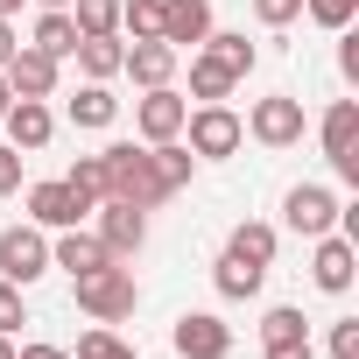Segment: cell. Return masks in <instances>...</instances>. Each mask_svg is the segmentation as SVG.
Here are the masks:
<instances>
[{"label":"cell","mask_w":359,"mask_h":359,"mask_svg":"<svg viewBox=\"0 0 359 359\" xmlns=\"http://www.w3.org/2000/svg\"><path fill=\"white\" fill-rule=\"evenodd\" d=\"M78 36H120V0H71Z\"/></svg>","instance_id":"484cf974"},{"label":"cell","mask_w":359,"mask_h":359,"mask_svg":"<svg viewBox=\"0 0 359 359\" xmlns=\"http://www.w3.org/2000/svg\"><path fill=\"white\" fill-rule=\"evenodd\" d=\"M15 50H22V36H15V22H8V15H0V64H8Z\"/></svg>","instance_id":"8d00e7d4"},{"label":"cell","mask_w":359,"mask_h":359,"mask_svg":"<svg viewBox=\"0 0 359 359\" xmlns=\"http://www.w3.org/2000/svg\"><path fill=\"white\" fill-rule=\"evenodd\" d=\"M8 106H15V92H8V78H0V113H8Z\"/></svg>","instance_id":"ab89813d"},{"label":"cell","mask_w":359,"mask_h":359,"mask_svg":"<svg viewBox=\"0 0 359 359\" xmlns=\"http://www.w3.org/2000/svg\"><path fill=\"white\" fill-rule=\"evenodd\" d=\"M0 127H8V148L36 155V148H50V134H57V113H50L43 99H15L8 113H0Z\"/></svg>","instance_id":"9a60e30c"},{"label":"cell","mask_w":359,"mask_h":359,"mask_svg":"<svg viewBox=\"0 0 359 359\" xmlns=\"http://www.w3.org/2000/svg\"><path fill=\"white\" fill-rule=\"evenodd\" d=\"M0 359H15V338H8V331H0Z\"/></svg>","instance_id":"60d3db41"},{"label":"cell","mask_w":359,"mask_h":359,"mask_svg":"<svg viewBox=\"0 0 359 359\" xmlns=\"http://www.w3.org/2000/svg\"><path fill=\"white\" fill-rule=\"evenodd\" d=\"M71 289H78V310H85L92 324H120V317H134V303H141L127 261H106V268H92V275H71Z\"/></svg>","instance_id":"7a4b0ae2"},{"label":"cell","mask_w":359,"mask_h":359,"mask_svg":"<svg viewBox=\"0 0 359 359\" xmlns=\"http://www.w3.org/2000/svg\"><path fill=\"white\" fill-rule=\"evenodd\" d=\"M254 15H261L268 29H289V22L303 15V0H254Z\"/></svg>","instance_id":"836d02e7"},{"label":"cell","mask_w":359,"mask_h":359,"mask_svg":"<svg viewBox=\"0 0 359 359\" xmlns=\"http://www.w3.org/2000/svg\"><path fill=\"white\" fill-rule=\"evenodd\" d=\"M120 29H127L134 43L162 36V0H120Z\"/></svg>","instance_id":"4316f807"},{"label":"cell","mask_w":359,"mask_h":359,"mask_svg":"<svg viewBox=\"0 0 359 359\" xmlns=\"http://www.w3.org/2000/svg\"><path fill=\"white\" fill-rule=\"evenodd\" d=\"M0 78H8L15 99H50V92H57V57H43L36 43H22L8 64H0Z\"/></svg>","instance_id":"4fadbf2b"},{"label":"cell","mask_w":359,"mask_h":359,"mask_svg":"<svg viewBox=\"0 0 359 359\" xmlns=\"http://www.w3.org/2000/svg\"><path fill=\"white\" fill-rule=\"evenodd\" d=\"M148 155H155V176H162V191H169V198H176V191L191 184V162H198V155H191L184 141H155Z\"/></svg>","instance_id":"603a6c76"},{"label":"cell","mask_w":359,"mask_h":359,"mask_svg":"<svg viewBox=\"0 0 359 359\" xmlns=\"http://www.w3.org/2000/svg\"><path fill=\"white\" fill-rule=\"evenodd\" d=\"M22 162H29L22 148H8V141H0V198H15V191H22Z\"/></svg>","instance_id":"1f68e13d"},{"label":"cell","mask_w":359,"mask_h":359,"mask_svg":"<svg viewBox=\"0 0 359 359\" xmlns=\"http://www.w3.org/2000/svg\"><path fill=\"white\" fill-rule=\"evenodd\" d=\"M15 359H71V352H64V345H22Z\"/></svg>","instance_id":"74e56055"},{"label":"cell","mask_w":359,"mask_h":359,"mask_svg":"<svg viewBox=\"0 0 359 359\" xmlns=\"http://www.w3.org/2000/svg\"><path fill=\"white\" fill-rule=\"evenodd\" d=\"M113 254L99 247V233H85V226H64L57 233V247H50V268H64V275H92V268H106Z\"/></svg>","instance_id":"e0dca14e"},{"label":"cell","mask_w":359,"mask_h":359,"mask_svg":"<svg viewBox=\"0 0 359 359\" xmlns=\"http://www.w3.org/2000/svg\"><path fill=\"white\" fill-rule=\"evenodd\" d=\"M43 8H71V0H43Z\"/></svg>","instance_id":"7bdbcfd3"},{"label":"cell","mask_w":359,"mask_h":359,"mask_svg":"<svg viewBox=\"0 0 359 359\" xmlns=\"http://www.w3.org/2000/svg\"><path fill=\"white\" fill-rule=\"evenodd\" d=\"M268 359H317V345L310 338H282V345H261Z\"/></svg>","instance_id":"e575fe53"},{"label":"cell","mask_w":359,"mask_h":359,"mask_svg":"<svg viewBox=\"0 0 359 359\" xmlns=\"http://www.w3.org/2000/svg\"><path fill=\"white\" fill-rule=\"evenodd\" d=\"M226 254H240V261H254V268H268V261H275V226H261V219H247V226H233V240H226Z\"/></svg>","instance_id":"d4e9b609"},{"label":"cell","mask_w":359,"mask_h":359,"mask_svg":"<svg viewBox=\"0 0 359 359\" xmlns=\"http://www.w3.org/2000/svg\"><path fill=\"white\" fill-rule=\"evenodd\" d=\"M92 212H99V247L113 261H134L148 247V212H134V205H92Z\"/></svg>","instance_id":"8fae6325"},{"label":"cell","mask_w":359,"mask_h":359,"mask_svg":"<svg viewBox=\"0 0 359 359\" xmlns=\"http://www.w3.org/2000/svg\"><path fill=\"white\" fill-rule=\"evenodd\" d=\"M0 15H8V22H15V15H22V0H0Z\"/></svg>","instance_id":"f35d334b"},{"label":"cell","mask_w":359,"mask_h":359,"mask_svg":"<svg viewBox=\"0 0 359 359\" xmlns=\"http://www.w3.org/2000/svg\"><path fill=\"white\" fill-rule=\"evenodd\" d=\"M22 324H29V303H22V289H15L8 275H0V331H8V338H15Z\"/></svg>","instance_id":"f546056e"},{"label":"cell","mask_w":359,"mask_h":359,"mask_svg":"<svg viewBox=\"0 0 359 359\" xmlns=\"http://www.w3.org/2000/svg\"><path fill=\"white\" fill-rule=\"evenodd\" d=\"M85 212H92V198H78L64 176L57 184H36L29 191V219L43 226V233H64V226H85Z\"/></svg>","instance_id":"30bf717a"},{"label":"cell","mask_w":359,"mask_h":359,"mask_svg":"<svg viewBox=\"0 0 359 359\" xmlns=\"http://www.w3.org/2000/svg\"><path fill=\"white\" fill-rule=\"evenodd\" d=\"M212 36V0H162V43L184 57Z\"/></svg>","instance_id":"5bb4252c"},{"label":"cell","mask_w":359,"mask_h":359,"mask_svg":"<svg viewBox=\"0 0 359 359\" xmlns=\"http://www.w3.org/2000/svg\"><path fill=\"white\" fill-rule=\"evenodd\" d=\"M29 43H36L43 57H57V64H64V57H78V43H85V36H78L71 8H43V22H36V36H29Z\"/></svg>","instance_id":"ac0fdd59"},{"label":"cell","mask_w":359,"mask_h":359,"mask_svg":"<svg viewBox=\"0 0 359 359\" xmlns=\"http://www.w3.org/2000/svg\"><path fill=\"white\" fill-rule=\"evenodd\" d=\"M184 113H191V99H184V92L155 85V92H141V106H134V127H141V141L155 148V141H176V134H184Z\"/></svg>","instance_id":"9c48e42d"},{"label":"cell","mask_w":359,"mask_h":359,"mask_svg":"<svg viewBox=\"0 0 359 359\" xmlns=\"http://www.w3.org/2000/svg\"><path fill=\"white\" fill-rule=\"evenodd\" d=\"M352 275H359V254H352V240L331 226V233L317 240V254H310V282H317L324 296H345V289H352Z\"/></svg>","instance_id":"7c38bea8"},{"label":"cell","mask_w":359,"mask_h":359,"mask_svg":"<svg viewBox=\"0 0 359 359\" xmlns=\"http://www.w3.org/2000/svg\"><path fill=\"white\" fill-rule=\"evenodd\" d=\"M317 134H324V155L338 169V184H359V99H331Z\"/></svg>","instance_id":"5b68a950"},{"label":"cell","mask_w":359,"mask_h":359,"mask_svg":"<svg viewBox=\"0 0 359 359\" xmlns=\"http://www.w3.org/2000/svg\"><path fill=\"white\" fill-rule=\"evenodd\" d=\"M233 85H240V78H233V71H226V64H212V57H205V50H198V57H191V99H205V106H219V99H226V92H233Z\"/></svg>","instance_id":"cb8c5ba5"},{"label":"cell","mask_w":359,"mask_h":359,"mask_svg":"<svg viewBox=\"0 0 359 359\" xmlns=\"http://www.w3.org/2000/svg\"><path fill=\"white\" fill-rule=\"evenodd\" d=\"M64 184H71L78 198H92V205H99V198H106V162H99V155H78Z\"/></svg>","instance_id":"f1b7e54d"},{"label":"cell","mask_w":359,"mask_h":359,"mask_svg":"<svg viewBox=\"0 0 359 359\" xmlns=\"http://www.w3.org/2000/svg\"><path fill=\"white\" fill-rule=\"evenodd\" d=\"M212 282H219V296H226V303H247V296H261L268 268H254V261H240V254H219Z\"/></svg>","instance_id":"d6986e66"},{"label":"cell","mask_w":359,"mask_h":359,"mask_svg":"<svg viewBox=\"0 0 359 359\" xmlns=\"http://www.w3.org/2000/svg\"><path fill=\"white\" fill-rule=\"evenodd\" d=\"M120 345H127V338H120V331H106V324H99V331H85V338H78V352H71V359H113V352H120Z\"/></svg>","instance_id":"4dcf8cb0"},{"label":"cell","mask_w":359,"mask_h":359,"mask_svg":"<svg viewBox=\"0 0 359 359\" xmlns=\"http://www.w3.org/2000/svg\"><path fill=\"white\" fill-rule=\"evenodd\" d=\"M120 57H127V43H120V36H85V43H78V71H85L92 85L120 78Z\"/></svg>","instance_id":"ffe728a7"},{"label":"cell","mask_w":359,"mask_h":359,"mask_svg":"<svg viewBox=\"0 0 359 359\" xmlns=\"http://www.w3.org/2000/svg\"><path fill=\"white\" fill-rule=\"evenodd\" d=\"M198 50H205L212 64H226L233 78H247V71H254V43H247V36H233V29H212Z\"/></svg>","instance_id":"7402d4cb"},{"label":"cell","mask_w":359,"mask_h":359,"mask_svg":"<svg viewBox=\"0 0 359 359\" xmlns=\"http://www.w3.org/2000/svg\"><path fill=\"white\" fill-rule=\"evenodd\" d=\"M169 345L184 352V359H226V352H233V331H226V317H212V310H184L176 331H169Z\"/></svg>","instance_id":"ba28073f"},{"label":"cell","mask_w":359,"mask_h":359,"mask_svg":"<svg viewBox=\"0 0 359 359\" xmlns=\"http://www.w3.org/2000/svg\"><path fill=\"white\" fill-rule=\"evenodd\" d=\"M99 162H106V198L99 205H134V212H155L169 191H162V176H155V155L148 148H134V141H113V148H99Z\"/></svg>","instance_id":"6da1fadb"},{"label":"cell","mask_w":359,"mask_h":359,"mask_svg":"<svg viewBox=\"0 0 359 359\" xmlns=\"http://www.w3.org/2000/svg\"><path fill=\"white\" fill-rule=\"evenodd\" d=\"M113 359H134V345H120V352H113Z\"/></svg>","instance_id":"b9f144b4"},{"label":"cell","mask_w":359,"mask_h":359,"mask_svg":"<svg viewBox=\"0 0 359 359\" xmlns=\"http://www.w3.org/2000/svg\"><path fill=\"white\" fill-rule=\"evenodd\" d=\"M184 134H191V155H205V162H226V155H240V141H247V120L219 99V106H198V113H184Z\"/></svg>","instance_id":"3957f363"},{"label":"cell","mask_w":359,"mask_h":359,"mask_svg":"<svg viewBox=\"0 0 359 359\" xmlns=\"http://www.w3.org/2000/svg\"><path fill=\"white\" fill-rule=\"evenodd\" d=\"M120 71H127L141 92H155V85H169V78H176V50H169L162 36H148V43H134V50L120 57Z\"/></svg>","instance_id":"2e32d148"},{"label":"cell","mask_w":359,"mask_h":359,"mask_svg":"<svg viewBox=\"0 0 359 359\" xmlns=\"http://www.w3.org/2000/svg\"><path fill=\"white\" fill-rule=\"evenodd\" d=\"M113 120H120V99H113L106 85H92V78H85V85H78V99H71V127H113Z\"/></svg>","instance_id":"44dd1931"},{"label":"cell","mask_w":359,"mask_h":359,"mask_svg":"<svg viewBox=\"0 0 359 359\" xmlns=\"http://www.w3.org/2000/svg\"><path fill=\"white\" fill-rule=\"evenodd\" d=\"M247 134H254L261 148H296V141H303V99H289V92H275V99H254V113H247Z\"/></svg>","instance_id":"8992f818"},{"label":"cell","mask_w":359,"mask_h":359,"mask_svg":"<svg viewBox=\"0 0 359 359\" xmlns=\"http://www.w3.org/2000/svg\"><path fill=\"white\" fill-rule=\"evenodd\" d=\"M282 338H310L303 310H289V303H275V310L261 317V345H282Z\"/></svg>","instance_id":"83f0119b"},{"label":"cell","mask_w":359,"mask_h":359,"mask_svg":"<svg viewBox=\"0 0 359 359\" xmlns=\"http://www.w3.org/2000/svg\"><path fill=\"white\" fill-rule=\"evenodd\" d=\"M331 359H359V317H338L331 324Z\"/></svg>","instance_id":"d6a6232c"},{"label":"cell","mask_w":359,"mask_h":359,"mask_svg":"<svg viewBox=\"0 0 359 359\" xmlns=\"http://www.w3.org/2000/svg\"><path fill=\"white\" fill-rule=\"evenodd\" d=\"M282 226L303 233V240H324V233L338 226V198H331L324 184H296V191L282 198Z\"/></svg>","instance_id":"52a82bcc"},{"label":"cell","mask_w":359,"mask_h":359,"mask_svg":"<svg viewBox=\"0 0 359 359\" xmlns=\"http://www.w3.org/2000/svg\"><path fill=\"white\" fill-rule=\"evenodd\" d=\"M338 71L359 78V36H345V29H338Z\"/></svg>","instance_id":"d590c367"},{"label":"cell","mask_w":359,"mask_h":359,"mask_svg":"<svg viewBox=\"0 0 359 359\" xmlns=\"http://www.w3.org/2000/svg\"><path fill=\"white\" fill-rule=\"evenodd\" d=\"M0 275H8L15 289H29V282L50 275V240H43V226H8V233H0Z\"/></svg>","instance_id":"277c9868"}]
</instances>
